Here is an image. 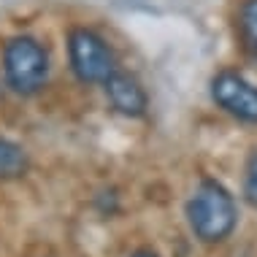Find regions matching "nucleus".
Masks as SVG:
<instances>
[{
  "instance_id": "nucleus-1",
  "label": "nucleus",
  "mask_w": 257,
  "mask_h": 257,
  "mask_svg": "<svg viewBox=\"0 0 257 257\" xmlns=\"http://www.w3.org/2000/svg\"><path fill=\"white\" fill-rule=\"evenodd\" d=\"M187 225L200 244H222L238 225V206L233 192L217 179H200L187 200Z\"/></svg>"
},
{
  "instance_id": "nucleus-2",
  "label": "nucleus",
  "mask_w": 257,
  "mask_h": 257,
  "mask_svg": "<svg viewBox=\"0 0 257 257\" xmlns=\"http://www.w3.org/2000/svg\"><path fill=\"white\" fill-rule=\"evenodd\" d=\"M3 73L14 92L36 95L46 84L49 57L46 49L30 36H17L3 46Z\"/></svg>"
},
{
  "instance_id": "nucleus-3",
  "label": "nucleus",
  "mask_w": 257,
  "mask_h": 257,
  "mask_svg": "<svg viewBox=\"0 0 257 257\" xmlns=\"http://www.w3.org/2000/svg\"><path fill=\"white\" fill-rule=\"evenodd\" d=\"M68 57L71 68L84 84H103L111 73L116 71L114 52L95 30L87 27H76L68 36Z\"/></svg>"
},
{
  "instance_id": "nucleus-4",
  "label": "nucleus",
  "mask_w": 257,
  "mask_h": 257,
  "mask_svg": "<svg viewBox=\"0 0 257 257\" xmlns=\"http://www.w3.org/2000/svg\"><path fill=\"white\" fill-rule=\"evenodd\" d=\"M214 103L238 122L257 124V87L235 71H222L211 79Z\"/></svg>"
},
{
  "instance_id": "nucleus-5",
  "label": "nucleus",
  "mask_w": 257,
  "mask_h": 257,
  "mask_svg": "<svg viewBox=\"0 0 257 257\" xmlns=\"http://www.w3.org/2000/svg\"><path fill=\"white\" fill-rule=\"evenodd\" d=\"M103 87H106V98L114 106V111H119L124 116H144L147 114L149 98H147V92H144L141 81L136 76H130L124 71H114L103 81Z\"/></svg>"
},
{
  "instance_id": "nucleus-6",
  "label": "nucleus",
  "mask_w": 257,
  "mask_h": 257,
  "mask_svg": "<svg viewBox=\"0 0 257 257\" xmlns=\"http://www.w3.org/2000/svg\"><path fill=\"white\" fill-rule=\"evenodd\" d=\"M27 168H30L27 152L19 144L9 141V138H0V182L22 179L27 173Z\"/></svg>"
},
{
  "instance_id": "nucleus-7",
  "label": "nucleus",
  "mask_w": 257,
  "mask_h": 257,
  "mask_svg": "<svg viewBox=\"0 0 257 257\" xmlns=\"http://www.w3.org/2000/svg\"><path fill=\"white\" fill-rule=\"evenodd\" d=\"M238 27L241 36H244V44L257 54V0H244L238 14Z\"/></svg>"
},
{
  "instance_id": "nucleus-8",
  "label": "nucleus",
  "mask_w": 257,
  "mask_h": 257,
  "mask_svg": "<svg viewBox=\"0 0 257 257\" xmlns=\"http://www.w3.org/2000/svg\"><path fill=\"white\" fill-rule=\"evenodd\" d=\"M244 198L249 206L257 208V155L249 160L246 165V176H244Z\"/></svg>"
},
{
  "instance_id": "nucleus-9",
  "label": "nucleus",
  "mask_w": 257,
  "mask_h": 257,
  "mask_svg": "<svg viewBox=\"0 0 257 257\" xmlns=\"http://www.w3.org/2000/svg\"><path fill=\"white\" fill-rule=\"evenodd\" d=\"M130 257H160V254L155 252V249H147V246H144V249H136Z\"/></svg>"
}]
</instances>
